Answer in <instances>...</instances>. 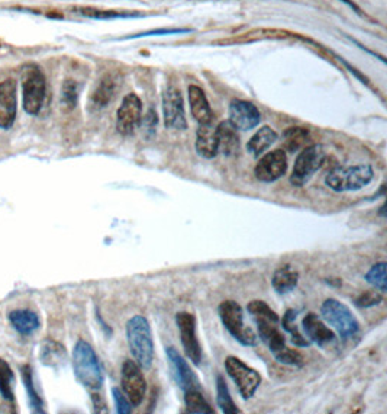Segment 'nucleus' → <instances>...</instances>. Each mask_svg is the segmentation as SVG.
Segmentation results:
<instances>
[{
  "mask_svg": "<svg viewBox=\"0 0 387 414\" xmlns=\"http://www.w3.org/2000/svg\"><path fill=\"white\" fill-rule=\"evenodd\" d=\"M73 369L80 384L87 390L99 391L103 387L105 375L101 361L86 340H79L74 346Z\"/></svg>",
  "mask_w": 387,
  "mask_h": 414,
  "instance_id": "f257e3e1",
  "label": "nucleus"
},
{
  "mask_svg": "<svg viewBox=\"0 0 387 414\" xmlns=\"http://www.w3.org/2000/svg\"><path fill=\"white\" fill-rule=\"evenodd\" d=\"M126 340L134 362L144 371L150 369L154 361L152 333L144 315H134L126 323Z\"/></svg>",
  "mask_w": 387,
  "mask_h": 414,
  "instance_id": "f03ea898",
  "label": "nucleus"
},
{
  "mask_svg": "<svg viewBox=\"0 0 387 414\" xmlns=\"http://www.w3.org/2000/svg\"><path fill=\"white\" fill-rule=\"evenodd\" d=\"M254 322L258 327V336L266 343V346L270 349V352L274 355V358L284 365L292 366H302L303 365V356L298 352V350L288 349L284 343V336L279 329L280 322L270 320V318H254Z\"/></svg>",
  "mask_w": 387,
  "mask_h": 414,
  "instance_id": "7ed1b4c3",
  "label": "nucleus"
},
{
  "mask_svg": "<svg viewBox=\"0 0 387 414\" xmlns=\"http://www.w3.org/2000/svg\"><path fill=\"white\" fill-rule=\"evenodd\" d=\"M374 178V170L370 165H357L348 168H335L327 178L325 183L335 192H351V190H360L367 186Z\"/></svg>",
  "mask_w": 387,
  "mask_h": 414,
  "instance_id": "20e7f679",
  "label": "nucleus"
},
{
  "mask_svg": "<svg viewBox=\"0 0 387 414\" xmlns=\"http://www.w3.org/2000/svg\"><path fill=\"white\" fill-rule=\"evenodd\" d=\"M47 93L45 76L37 66H28L22 77L23 109L29 115H38Z\"/></svg>",
  "mask_w": 387,
  "mask_h": 414,
  "instance_id": "39448f33",
  "label": "nucleus"
},
{
  "mask_svg": "<svg viewBox=\"0 0 387 414\" xmlns=\"http://www.w3.org/2000/svg\"><path fill=\"white\" fill-rule=\"evenodd\" d=\"M218 312L222 325L232 334L235 340H238L244 346L257 344V334L251 327H247L244 325V311L237 301L228 300L220 303Z\"/></svg>",
  "mask_w": 387,
  "mask_h": 414,
  "instance_id": "423d86ee",
  "label": "nucleus"
},
{
  "mask_svg": "<svg viewBox=\"0 0 387 414\" xmlns=\"http://www.w3.org/2000/svg\"><path fill=\"white\" fill-rule=\"evenodd\" d=\"M320 314L324 317V320L330 326H332L342 339L354 337L360 330V325L356 315L351 312V310L345 304L340 303L338 300L334 298L327 300L320 307Z\"/></svg>",
  "mask_w": 387,
  "mask_h": 414,
  "instance_id": "0eeeda50",
  "label": "nucleus"
},
{
  "mask_svg": "<svg viewBox=\"0 0 387 414\" xmlns=\"http://www.w3.org/2000/svg\"><path fill=\"white\" fill-rule=\"evenodd\" d=\"M325 158L327 151L320 144H312L303 148L296 157L292 175H290V182L298 187L305 186L324 165Z\"/></svg>",
  "mask_w": 387,
  "mask_h": 414,
  "instance_id": "6e6552de",
  "label": "nucleus"
},
{
  "mask_svg": "<svg viewBox=\"0 0 387 414\" xmlns=\"http://www.w3.org/2000/svg\"><path fill=\"white\" fill-rule=\"evenodd\" d=\"M225 369H227L228 375L237 384L240 394L244 400L251 398L262 384L260 374L235 356L227 358V361H225Z\"/></svg>",
  "mask_w": 387,
  "mask_h": 414,
  "instance_id": "1a4fd4ad",
  "label": "nucleus"
},
{
  "mask_svg": "<svg viewBox=\"0 0 387 414\" xmlns=\"http://www.w3.org/2000/svg\"><path fill=\"white\" fill-rule=\"evenodd\" d=\"M176 323L180 330V339H181V344H183L186 356L196 366H199L202 361V347L196 334L195 315L187 311L177 312Z\"/></svg>",
  "mask_w": 387,
  "mask_h": 414,
  "instance_id": "9d476101",
  "label": "nucleus"
},
{
  "mask_svg": "<svg viewBox=\"0 0 387 414\" xmlns=\"http://www.w3.org/2000/svg\"><path fill=\"white\" fill-rule=\"evenodd\" d=\"M142 121V102L135 93H128L116 114V130L119 134L133 136Z\"/></svg>",
  "mask_w": 387,
  "mask_h": 414,
  "instance_id": "9b49d317",
  "label": "nucleus"
},
{
  "mask_svg": "<svg viewBox=\"0 0 387 414\" xmlns=\"http://www.w3.org/2000/svg\"><path fill=\"white\" fill-rule=\"evenodd\" d=\"M122 390L133 407H138L144 401L147 382L142 369L134 361H125L122 365Z\"/></svg>",
  "mask_w": 387,
  "mask_h": 414,
  "instance_id": "f8f14e48",
  "label": "nucleus"
},
{
  "mask_svg": "<svg viewBox=\"0 0 387 414\" xmlns=\"http://www.w3.org/2000/svg\"><path fill=\"white\" fill-rule=\"evenodd\" d=\"M163 115H164V125L167 126V129L170 130L187 129L181 92L174 86H169L163 93Z\"/></svg>",
  "mask_w": 387,
  "mask_h": 414,
  "instance_id": "ddd939ff",
  "label": "nucleus"
},
{
  "mask_svg": "<svg viewBox=\"0 0 387 414\" xmlns=\"http://www.w3.org/2000/svg\"><path fill=\"white\" fill-rule=\"evenodd\" d=\"M287 170V156L286 151L281 148L273 150L267 154H264L260 162L257 163L254 173L255 178L264 182V183H271L279 180Z\"/></svg>",
  "mask_w": 387,
  "mask_h": 414,
  "instance_id": "4468645a",
  "label": "nucleus"
},
{
  "mask_svg": "<svg viewBox=\"0 0 387 414\" xmlns=\"http://www.w3.org/2000/svg\"><path fill=\"white\" fill-rule=\"evenodd\" d=\"M166 354H167L170 371H172V375H173V378L176 381V384L183 391L201 390V384H199L198 376L195 375V372L190 369L189 364L183 359V356L177 352V350L174 347H167Z\"/></svg>",
  "mask_w": 387,
  "mask_h": 414,
  "instance_id": "2eb2a0df",
  "label": "nucleus"
},
{
  "mask_svg": "<svg viewBox=\"0 0 387 414\" xmlns=\"http://www.w3.org/2000/svg\"><path fill=\"white\" fill-rule=\"evenodd\" d=\"M262 114L255 105L242 99H234L230 105V122L240 131H249L260 124Z\"/></svg>",
  "mask_w": 387,
  "mask_h": 414,
  "instance_id": "dca6fc26",
  "label": "nucleus"
},
{
  "mask_svg": "<svg viewBox=\"0 0 387 414\" xmlns=\"http://www.w3.org/2000/svg\"><path fill=\"white\" fill-rule=\"evenodd\" d=\"M16 82L8 79L0 83V129H12L16 119Z\"/></svg>",
  "mask_w": 387,
  "mask_h": 414,
  "instance_id": "f3484780",
  "label": "nucleus"
},
{
  "mask_svg": "<svg viewBox=\"0 0 387 414\" xmlns=\"http://www.w3.org/2000/svg\"><path fill=\"white\" fill-rule=\"evenodd\" d=\"M120 83L122 82L119 80V77L116 75H112V73L105 75L98 82V85H96L94 90L90 94V107L93 109L106 108L116 97V92H118Z\"/></svg>",
  "mask_w": 387,
  "mask_h": 414,
  "instance_id": "a211bd4d",
  "label": "nucleus"
},
{
  "mask_svg": "<svg viewBox=\"0 0 387 414\" xmlns=\"http://www.w3.org/2000/svg\"><path fill=\"white\" fill-rule=\"evenodd\" d=\"M302 326H303L306 336L309 337V342H313L319 346H327V344L335 342L334 332L330 330L327 327V325L322 322V318L315 312L306 314V317L303 318V322H302Z\"/></svg>",
  "mask_w": 387,
  "mask_h": 414,
  "instance_id": "6ab92c4d",
  "label": "nucleus"
},
{
  "mask_svg": "<svg viewBox=\"0 0 387 414\" xmlns=\"http://www.w3.org/2000/svg\"><path fill=\"white\" fill-rule=\"evenodd\" d=\"M196 150L199 156L205 158H213L219 153V140L216 126L209 124H201L196 133Z\"/></svg>",
  "mask_w": 387,
  "mask_h": 414,
  "instance_id": "aec40b11",
  "label": "nucleus"
},
{
  "mask_svg": "<svg viewBox=\"0 0 387 414\" xmlns=\"http://www.w3.org/2000/svg\"><path fill=\"white\" fill-rule=\"evenodd\" d=\"M189 102H190L191 115L199 122V125L212 122L213 112L211 109L205 92L199 86L191 85L189 87Z\"/></svg>",
  "mask_w": 387,
  "mask_h": 414,
  "instance_id": "412c9836",
  "label": "nucleus"
},
{
  "mask_svg": "<svg viewBox=\"0 0 387 414\" xmlns=\"http://www.w3.org/2000/svg\"><path fill=\"white\" fill-rule=\"evenodd\" d=\"M9 323L22 336L34 334L41 327L40 317L30 310H15L9 312Z\"/></svg>",
  "mask_w": 387,
  "mask_h": 414,
  "instance_id": "4be33fe9",
  "label": "nucleus"
},
{
  "mask_svg": "<svg viewBox=\"0 0 387 414\" xmlns=\"http://www.w3.org/2000/svg\"><path fill=\"white\" fill-rule=\"evenodd\" d=\"M218 140H219V150L225 156H234L240 150V136L238 130L230 122L223 121L216 126Z\"/></svg>",
  "mask_w": 387,
  "mask_h": 414,
  "instance_id": "5701e85b",
  "label": "nucleus"
},
{
  "mask_svg": "<svg viewBox=\"0 0 387 414\" xmlns=\"http://www.w3.org/2000/svg\"><path fill=\"white\" fill-rule=\"evenodd\" d=\"M40 359L45 366L60 368L67 362V350L61 343L48 339L41 344Z\"/></svg>",
  "mask_w": 387,
  "mask_h": 414,
  "instance_id": "b1692460",
  "label": "nucleus"
},
{
  "mask_svg": "<svg viewBox=\"0 0 387 414\" xmlns=\"http://www.w3.org/2000/svg\"><path fill=\"white\" fill-rule=\"evenodd\" d=\"M277 138L279 136L271 126L264 125L251 137V140L247 144V151L254 157H260L271 144L277 141Z\"/></svg>",
  "mask_w": 387,
  "mask_h": 414,
  "instance_id": "393cba45",
  "label": "nucleus"
},
{
  "mask_svg": "<svg viewBox=\"0 0 387 414\" xmlns=\"http://www.w3.org/2000/svg\"><path fill=\"white\" fill-rule=\"evenodd\" d=\"M298 280H299V273L298 271L292 269V266H281L279 268L274 275H273V279H271V283H273V288L277 294H287L290 291H293L296 288V285H298Z\"/></svg>",
  "mask_w": 387,
  "mask_h": 414,
  "instance_id": "a878e982",
  "label": "nucleus"
},
{
  "mask_svg": "<svg viewBox=\"0 0 387 414\" xmlns=\"http://www.w3.org/2000/svg\"><path fill=\"white\" fill-rule=\"evenodd\" d=\"M76 13H80L86 18L91 19H101V21H109V19H131V18H142L145 16L142 12H129V11H103L96 8H76Z\"/></svg>",
  "mask_w": 387,
  "mask_h": 414,
  "instance_id": "bb28decb",
  "label": "nucleus"
},
{
  "mask_svg": "<svg viewBox=\"0 0 387 414\" xmlns=\"http://www.w3.org/2000/svg\"><path fill=\"white\" fill-rule=\"evenodd\" d=\"M293 34H288L286 31L280 29H255L249 31L247 34L240 36L235 40H228V41H220L219 44H247V43H254L258 40H270V38H286Z\"/></svg>",
  "mask_w": 387,
  "mask_h": 414,
  "instance_id": "cd10ccee",
  "label": "nucleus"
},
{
  "mask_svg": "<svg viewBox=\"0 0 387 414\" xmlns=\"http://www.w3.org/2000/svg\"><path fill=\"white\" fill-rule=\"evenodd\" d=\"M22 374V381H23V386L26 388V394H28V400H29V405L30 408L34 410L35 413H44V401L40 397V394L35 390V384H34V375H32V369L29 365L22 366L21 369Z\"/></svg>",
  "mask_w": 387,
  "mask_h": 414,
  "instance_id": "c85d7f7f",
  "label": "nucleus"
},
{
  "mask_svg": "<svg viewBox=\"0 0 387 414\" xmlns=\"http://www.w3.org/2000/svg\"><path fill=\"white\" fill-rule=\"evenodd\" d=\"M309 140V131L302 126H292L283 133V148L284 151L295 153L302 148Z\"/></svg>",
  "mask_w": 387,
  "mask_h": 414,
  "instance_id": "c756f323",
  "label": "nucleus"
},
{
  "mask_svg": "<svg viewBox=\"0 0 387 414\" xmlns=\"http://www.w3.org/2000/svg\"><path fill=\"white\" fill-rule=\"evenodd\" d=\"M186 411L193 414H213V408L202 396L201 390H189L184 391Z\"/></svg>",
  "mask_w": 387,
  "mask_h": 414,
  "instance_id": "7c9ffc66",
  "label": "nucleus"
},
{
  "mask_svg": "<svg viewBox=\"0 0 387 414\" xmlns=\"http://www.w3.org/2000/svg\"><path fill=\"white\" fill-rule=\"evenodd\" d=\"M216 401H218V405L220 407V411L225 414L240 413V410L237 408V405L230 394L227 382H225V379L220 375L216 379Z\"/></svg>",
  "mask_w": 387,
  "mask_h": 414,
  "instance_id": "2f4dec72",
  "label": "nucleus"
},
{
  "mask_svg": "<svg viewBox=\"0 0 387 414\" xmlns=\"http://www.w3.org/2000/svg\"><path fill=\"white\" fill-rule=\"evenodd\" d=\"M296 311L295 310H287L284 317L281 318V326L283 329L290 333V336H292V343L295 346H299V347H306L310 344L309 340H306V337L302 336V333L299 332V329L296 327Z\"/></svg>",
  "mask_w": 387,
  "mask_h": 414,
  "instance_id": "473e14b6",
  "label": "nucleus"
},
{
  "mask_svg": "<svg viewBox=\"0 0 387 414\" xmlns=\"http://www.w3.org/2000/svg\"><path fill=\"white\" fill-rule=\"evenodd\" d=\"M13 384H15V375L11 369L9 364L4 359H0V394L4 396L5 400L13 401Z\"/></svg>",
  "mask_w": 387,
  "mask_h": 414,
  "instance_id": "72a5a7b5",
  "label": "nucleus"
},
{
  "mask_svg": "<svg viewBox=\"0 0 387 414\" xmlns=\"http://www.w3.org/2000/svg\"><path fill=\"white\" fill-rule=\"evenodd\" d=\"M79 99V85L74 80H66L61 89V105L66 111L76 108Z\"/></svg>",
  "mask_w": 387,
  "mask_h": 414,
  "instance_id": "f704fd0d",
  "label": "nucleus"
},
{
  "mask_svg": "<svg viewBox=\"0 0 387 414\" xmlns=\"http://www.w3.org/2000/svg\"><path fill=\"white\" fill-rule=\"evenodd\" d=\"M386 262H380L374 265L367 273H366V280L373 285L374 288H377L380 293H386L387 290V279H386Z\"/></svg>",
  "mask_w": 387,
  "mask_h": 414,
  "instance_id": "c9c22d12",
  "label": "nucleus"
},
{
  "mask_svg": "<svg viewBox=\"0 0 387 414\" xmlns=\"http://www.w3.org/2000/svg\"><path fill=\"white\" fill-rule=\"evenodd\" d=\"M248 312L251 314L252 318H270V320H274V322H280V318L279 315L264 303V301H251L247 307Z\"/></svg>",
  "mask_w": 387,
  "mask_h": 414,
  "instance_id": "e433bc0d",
  "label": "nucleus"
},
{
  "mask_svg": "<svg viewBox=\"0 0 387 414\" xmlns=\"http://www.w3.org/2000/svg\"><path fill=\"white\" fill-rule=\"evenodd\" d=\"M191 33L190 28H161V29H151L147 31V33L135 34V36H129L126 40L131 38H144V37H157V36H174V34H189Z\"/></svg>",
  "mask_w": 387,
  "mask_h": 414,
  "instance_id": "4c0bfd02",
  "label": "nucleus"
},
{
  "mask_svg": "<svg viewBox=\"0 0 387 414\" xmlns=\"http://www.w3.org/2000/svg\"><path fill=\"white\" fill-rule=\"evenodd\" d=\"M383 301V295L377 291H364L356 298V305L360 308H369L380 304Z\"/></svg>",
  "mask_w": 387,
  "mask_h": 414,
  "instance_id": "58836bf2",
  "label": "nucleus"
},
{
  "mask_svg": "<svg viewBox=\"0 0 387 414\" xmlns=\"http://www.w3.org/2000/svg\"><path fill=\"white\" fill-rule=\"evenodd\" d=\"M112 396H113V401H115V405H116V411L119 414H129L133 411V404H131V401L128 400L125 393H122L119 388L113 387L112 388Z\"/></svg>",
  "mask_w": 387,
  "mask_h": 414,
  "instance_id": "ea45409f",
  "label": "nucleus"
},
{
  "mask_svg": "<svg viewBox=\"0 0 387 414\" xmlns=\"http://www.w3.org/2000/svg\"><path fill=\"white\" fill-rule=\"evenodd\" d=\"M157 122H158V116H157V112L151 108L148 109L147 115L144 116V129L148 134H154L155 133V126H157Z\"/></svg>",
  "mask_w": 387,
  "mask_h": 414,
  "instance_id": "a19ab883",
  "label": "nucleus"
}]
</instances>
